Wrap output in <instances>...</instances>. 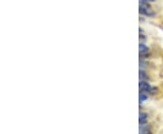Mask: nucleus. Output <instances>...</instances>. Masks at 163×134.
Returning a JSON list of instances; mask_svg holds the SVG:
<instances>
[{"mask_svg": "<svg viewBox=\"0 0 163 134\" xmlns=\"http://www.w3.org/2000/svg\"><path fill=\"white\" fill-rule=\"evenodd\" d=\"M139 12L141 15L148 16V17H151V16L155 15V13L150 9V6L148 3L146 2H141L140 3V8H139Z\"/></svg>", "mask_w": 163, "mask_h": 134, "instance_id": "1", "label": "nucleus"}, {"mask_svg": "<svg viewBox=\"0 0 163 134\" xmlns=\"http://www.w3.org/2000/svg\"><path fill=\"white\" fill-rule=\"evenodd\" d=\"M139 49H140V57L141 58H147L150 56V49L149 47L145 45L144 43H141L139 45Z\"/></svg>", "mask_w": 163, "mask_h": 134, "instance_id": "2", "label": "nucleus"}, {"mask_svg": "<svg viewBox=\"0 0 163 134\" xmlns=\"http://www.w3.org/2000/svg\"><path fill=\"white\" fill-rule=\"evenodd\" d=\"M139 88H140V92L147 94V93H150V91L151 89V86L147 81H140Z\"/></svg>", "mask_w": 163, "mask_h": 134, "instance_id": "3", "label": "nucleus"}, {"mask_svg": "<svg viewBox=\"0 0 163 134\" xmlns=\"http://www.w3.org/2000/svg\"><path fill=\"white\" fill-rule=\"evenodd\" d=\"M147 120H148V114H147L146 113L141 112L140 115H139V122H140V125L146 124Z\"/></svg>", "mask_w": 163, "mask_h": 134, "instance_id": "4", "label": "nucleus"}, {"mask_svg": "<svg viewBox=\"0 0 163 134\" xmlns=\"http://www.w3.org/2000/svg\"><path fill=\"white\" fill-rule=\"evenodd\" d=\"M140 134H152L150 131V128L147 126V123L140 126Z\"/></svg>", "mask_w": 163, "mask_h": 134, "instance_id": "5", "label": "nucleus"}, {"mask_svg": "<svg viewBox=\"0 0 163 134\" xmlns=\"http://www.w3.org/2000/svg\"><path fill=\"white\" fill-rule=\"evenodd\" d=\"M139 78H140L141 81H147L149 79V76L143 69H140V72H139Z\"/></svg>", "mask_w": 163, "mask_h": 134, "instance_id": "6", "label": "nucleus"}, {"mask_svg": "<svg viewBox=\"0 0 163 134\" xmlns=\"http://www.w3.org/2000/svg\"><path fill=\"white\" fill-rule=\"evenodd\" d=\"M147 98H148V96H147L146 93H142V92H141L140 93V102L142 103V102L146 101Z\"/></svg>", "mask_w": 163, "mask_h": 134, "instance_id": "7", "label": "nucleus"}, {"mask_svg": "<svg viewBox=\"0 0 163 134\" xmlns=\"http://www.w3.org/2000/svg\"><path fill=\"white\" fill-rule=\"evenodd\" d=\"M157 93H158V88L156 87H151V89L150 91V94L155 95V94H157Z\"/></svg>", "mask_w": 163, "mask_h": 134, "instance_id": "8", "label": "nucleus"}, {"mask_svg": "<svg viewBox=\"0 0 163 134\" xmlns=\"http://www.w3.org/2000/svg\"><path fill=\"white\" fill-rule=\"evenodd\" d=\"M156 0H141V2H146V3H150V2H154Z\"/></svg>", "mask_w": 163, "mask_h": 134, "instance_id": "9", "label": "nucleus"}]
</instances>
